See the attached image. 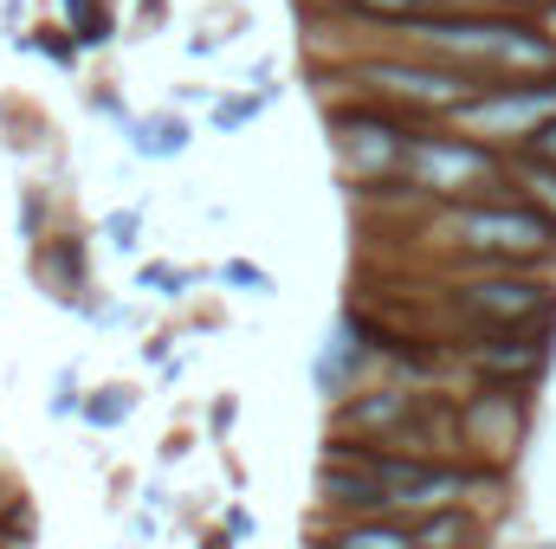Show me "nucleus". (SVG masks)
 I'll return each instance as SVG.
<instances>
[{
    "instance_id": "obj_20",
    "label": "nucleus",
    "mask_w": 556,
    "mask_h": 549,
    "mask_svg": "<svg viewBox=\"0 0 556 549\" xmlns=\"http://www.w3.org/2000/svg\"><path fill=\"white\" fill-rule=\"evenodd\" d=\"M52 420H72V413H85V388H78V369H59L52 375V401H46Z\"/></svg>"
},
{
    "instance_id": "obj_17",
    "label": "nucleus",
    "mask_w": 556,
    "mask_h": 549,
    "mask_svg": "<svg viewBox=\"0 0 556 549\" xmlns=\"http://www.w3.org/2000/svg\"><path fill=\"white\" fill-rule=\"evenodd\" d=\"M260 117H266V98H260V91L214 98V130H220V137H233V130H247V124H260Z\"/></svg>"
},
{
    "instance_id": "obj_9",
    "label": "nucleus",
    "mask_w": 556,
    "mask_h": 549,
    "mask_svg": "<svg viewBox=\"0 0 556 549\" xmlns=\"http://www.w3.org/2000/svg\"><path fill=\"white\" fill-rule=\"evenodd\" d=\"M369 362H376L369 323H363L356 310H343L337 330H324V349H317V362H311V382H317L324 401H350V382H356Z\"/></svg>"
},
{
    "instance_id": "obj_22",
    "label": "nucleus",
    "mask_w": 556,
    "mask_h": 549,
    "mask_svg": "<svg viewBox=\"0 0 556 549\" xmlns=\"http://www.w3.org/2000/svg\"><path fill=\"white\" fill-rule=\"evenodd\" d=\"M111 33H117V26H111V7H91V13H78V20H72V39H78L85 52L111 46Z\"/></svg>"
},
{
    "instance_id": "obj_26",
    "label": "nucleus",
    "mask_w": 556,
    "mask_h": 549,
    "mask_svg": "<svg viewBox=\"0 0 556 549\" xmlns=\"http://www.w3.org/2000/svg\"><path fill=\"white\" fill-rule=\"evenodd\" d=\"M233 420H240V401H233V395H220V401L207 408V426H214V433H233Z\"/></svg>"
},
{
    "instance_id": "obj_1",
    "label": "nucleus",
    "mask_w": 556,
    "mask_h": 549,
    "mask_svg": "<svg viewBox=\"0 0 556 549\" xmlns=\"http://www.w3.org/2000/svg\"><path fill=\"white\" fill-rule=\"evenodd\" d=\"M433 233L466 259V266H538V259H556V227L525 207L518 194H479V201H453Z\"/></svg>"
},
{
    "instance_id": "obj_5",
    "label": "nucleus",
    "mask_w": 556,
    "mask_h": 549,
    "mask_svg": "<svg viewBox=\"0 0 556 549\" xmlns=\"http://www.w3.org/2000/svg\"><path fill=\"white\" fill-rule=\"evenodd\" d=\"M350 78H363L382 104H395V111H433V117H453V111H466L479 91H492L485 78H472V72H459V65H440V59H363V65H350Z\"/></svg>"
},
{
    "instance_id": "obj_13",
    "label": "nucleus",
    "mask_w": 556,
    "mask_h": 549,
    "mask_svg": "<svg viewBox=\"0 0 556 549\" xmlns=\"http://www.w3.org/2000/svg\"><path fill=\"white\" fill-rule=\"evenodd\" d=\"M505 194H518L525 207H538L544 220L556 227V162H544V155H505Z\"/></svg>"
},
{
    "instance_id": "obj_23",
    "label": "nucleus",
    "mask_w": 556,
    "mask_h": 549,
    "mask_svg": "<svg viewBox=\"0 0 556 549\" xmlns=\"http://www.w3.org/2000/svg\"><path fill=\"white\" fill-rule=\"evenodd\" d=\"M0 537H7V544H33V505H26V498H7V505H0Z\"/></svg>"
},
{
    "instance_id": "obj_2",
    "label": "nucleus",
    "mask_w": 556,
    "mask_h": 549,
    "mask_svg": "<svg viewBox=\"0 0 556 549\" xmlns=\"http://www.w3.org/2000/svg\"><path fill=\"white\" fill-rule=\"evenodd\" d=\"M446 304L472 330H525V323H556V278L538 266H472L446 284Z\"/></svg>"
},
{
    "instance_id": "obj_6",
    "label": "nucleus",
    "mask_w": 556,
    "mask_h": 549,
    "mask_svg": "<svg viewBox=\"0 0 556 549\" xmlns=\"http://www.w3.org/2000/svg\"><path fill=\"white\" fill-rule=\"evenodd\" d=\"M551 117H556V72L551 78H518V85L479 91L466 111H453V130L492 142V149H525Z\"/></svg>"
},
{
    "instance_id": "obj_29",
    "label": "nucleus",
    "mask_w": 556,
    "mask_h": 549,
    "mask_svg": "<svg viewBox=\"0 0 556 549\" xmlns=\"http://www.w3.org/2000/svg\"><path fill=\"white\" fill-rule=\"evenodd\" d=\"M142 356H149L155 369H168V336H149V349H142Z\"/></svg>"
},
{
    "instance_id": "obj_3",
    "label": "nucleus",
    "mask_w": 556,
    "mask_h": 549,
    "mask_svg": "<svg viewBox=\"0 0 556 549\" xmlns=\"http://www.w3.org/2000/svg\"><path fill=\"white\" fill-rule=\"evenodd\" d=\"M402 188H415L427 201H479V194H505V155L479 137H440V130H415Z\"/></svg>"
},
{
    "instance_id": "obj_4",
    "label": "nucleus",
    "mask_w": 556,
    "mask_h": 549,
    "mask_svg": "<svg viewBox=\"0 0 556 549\" xmlns=\"http://www.w3.org/2000/svg\"><path fill=\"white\" fill-rule=\"evenodd\" d=\"M330 142H337V168L350 188H382V181H402L415 124L395 104H350L330 117Z\"/></svg>"
},
{
    "instance_id": "obj_10",
    "label": "nucleus",
    "mask_w": 556,
    "mask_h": 549,
    "mask_svg": "<svg viewBox=\"0 0 556 549\" xmlns=\"http://www.w3.org/2000/svg\"><path fill=\"white\" fill-rule=\"evenodd\" d=\"M39 278L52 284V304L91 310V304H85V291H91V259H85V240H78V233H52V240L39 246Z\"/></svg>"
},
{
    "instance_id": "obj_21",
    "label": "nucleus",
    "mask_w": 556,
    "mask_h": 549,
    "mask_svg": "<svg viewBox=\"0 0 556 549\" xmlns=\"http://www.w3.org/2000/svg\"><path fill=\"white\" fill-rule=\"evenodd\" d=\"M104 240H111V253H137L142 214H137V207H117V214H104Z\"/></svg>"
},
{
    "instance_id": "obj_30",
    "label": "nucleus",
    "mask_w": 556,
    "mask_h": 549,
    "mask_svg": "<svg viewBox=\"0 0 556 549\" xmlns=\"http://www.w3.org/2000/svg\"><path fill=\"white\" fill-rule=\"evenodd\" d=\"M181 452H188V439H181V433H168V439H162V465H175Z\"/></svg>"
},
{
    "instance_id": "obj_12",
    "label": "nucleus",
    "mask_w": 556,
    "mask_h": 549,
    "mask_svg": "<svg viewBox=\"0 0 556 549\" xmlns=\"http://www.w3.org/2000/svg\"><path fill=\"white\" fill-rule=\"evenodd\" d=\"M124 137H130V155H142V162H175V155H188L194 130L175 111H162V117H124Z\"/></svg>"
},
{
    "instance_id": "obj_11",
    "label": "nucleus",
    "mask_w": 556,
    "mask_h": 549,
    "mask_svg": "<svg viewBox=\"0 0 556 549\" xmlns=\"http://www.w3.org/2000/svg\"><path fill=\"white\" fill-rule=\"evenodd\" d=\"M408 413H415V395H408V388H363V395L343 401V433H356V439H363V433H382V439H389L395 426H408ZM382 439H376V446H382Z\"/></svg>"
},
{
    "instance_id": "obj_19",
    "label": "nucleus",
    "mask_w": 556,
    "mask_h": 549,
    "mask_svg": "<svg viewBox=\"0 0 556 549\" xmlns=\"http://www.w3.org/2000/svg\"><path fill=\"white\" fill-rule=\"evenodd\" d=\"M220 284H233V291H253V297H273V272L266 266H253V259H220Z\"/></svg>"
},
{
    "instance_id": "obj_32",
    "label": "nucleus",
    "mask_w": 556,
    "mask_h": 549,
    "mask_svg": "<svg viewBox=\"0 0 556 549\" xmlns=\"http://www.w3.org/2000/svg\"><path fill=\"white\" fill-rule=\"evenodd\" d=\"M137 20H149V26H155V20H162V0H137Z\"/></svg>"
},
{
    "instance_id": "obj_14",
    "label": "nucleus",
    "mask_w": 556,
    "mask_h": 549,
    "mask_svg": "<svg viewBox=\"0 0 556 549\" xmlns=\"http://www.w3.org/2000/svg\"><path fill=\"white\" fill-rule=\"evenodd\" d=\"M324 549H420V544H415V524H402L395 511H382V518H356V524H343Z\"/></svg>"
},
{
    "instance_id": "obj_7",
    "label": "nucleus",
    "mask_w": 556,
    "mask_h": 549,
    "mask_svg": "<svg viewBox=\"0 0 556 549\" xmlns=\"http://www.w3.org/2000/svg\"><path fill=\"white\" fill-rule=\"evenodd\" d=\"M556 356V323H525V330H472L466 343V369L485 388H538L551 375Z\"/></svg>"
},
{
    "instance_id": "obj_25",
    "label": "nucleus",
    "mask_w": 556,
    "mask_h": 549,
    "mask_svg": "<svg viewBox=\"0 0 556 549\" xmlns=\"http://www.w3.org/2000/svg\"><path fill=\"white\" fill-rule=\"evenodd\" d=\"M20 233H26L33 246H46V240H39V233H46V194H39V188L20 194Z\"/></svg>"
},
{
    "instance_id": "obj_8",
    "label": "nucleus",
    "mask_w": 556,
    "mask_h": 549,
    "mask_svg": "<svg viewBox=\"0 0 556 549\" xmlns=\"http://www.w3.org/2000/svg\"><path fill=\"white\" fill-rule=\"evenodd\" d=\"M531 433V401L518 388H479L459 401V446L485 452L492 465H511Z\"/></svg>"
},
{
    "instance_id": "obj_16",
    "label": "nucleus",
    "mask_w": 556,
    "mask_h": 549,
    "mask_svg": "<svg viewBox=\"0 0 556 549\" xmlns=\"http://www.w3.org/2000/svg\"><path fill=\"white\" fill-rule=\"evenodd\" d=\"M130 413H137V388H130V382H104L98 395H85V413H78V420L98 426V433H117Z\"/></svg>"
},
{
    "instance_id": "obj_34",
    "label": "nucleus",
    "mask_w": 556,
    "mask_h": 549,
    "mask_svg": "<svg viewBox=\"0 0 556 549\" xmlns=\"http://www.w3.org/2000/svg\"><path fill=\"white\" fill-rule=\"evenodd\" d=\"M59 7H65V13L78 20V13H91V7H104V0H59Z\"/></svg>"
},
{
    "instance_id": "obj_31",
    "label": "nucleus",
    "mask_w": 556,
    "mask_h": 549,
    "mask_svg": "<svg viewBox=\"0 0 556 549\" xmlns=\"http://www.w3.org/2000/svg\"><path fill=\"white\" fill-rule=\"evenodd\" d=\"M227 531H233V537H253V518H247V511L233 505V511H227Z\"/></svg>"
},
{
    "instance_id": "obj_15",
    "label": "nucleus",
    "mask_w": 556,
    "mask_h": 549,
    "mask_svg": "<svg viewBox=\"0 0 556 549\" xmlns=\"http://www.w3.org/2000/svg\"><path fill=\"white\" fill-rule=\"evenodd\" d=\"M479 537V518L466 505H446V511H420L415 518V544L420 549H472Z\"/></svg>"
},
{
    "instance_id": "obj_28",
    "label": "nucleus",
    "mask_w": 556,
    "mask_h": 549,
    "mask_svg": "<svg viewBox=\"0 0 556 549\" xmlns=\"http://www.w3.org/2000/svg\"><path fill=\"white\" fill-rule=\"evenodd\" d=\"M433 7H479V13H505V7H525V0H433Z\"/></svg>"
},
{
    "instance_id": "obj_27",
    "label": "nucleus",
    "mask_w": 556,
    "mask_h": 549,
    "mask_svg": "<svg viewBox=\"0 0 556 549\" xmlns=\"http://www.w3.org/2000/svg\"><path fill=\"white\" fill-rule=\"evenodd\" d=\"M525 155H544V162H556V117H551V124H544L531 142H525Z\"/></svg>"
},
{
    "instance_id": "obj_24",
    "label": "nucleus",
    "mask_w": 556,
    "mask_h": 549,
    "mask_svg": "<svg viewBox=\"0 0 556 549\" xmlns=\"http://www.w3.org/2000/svg\"><path fill=\"white\" fill-rule=\"evenodd\" d=\"M337 7H350V13H363V20H408V13H420L427 0H337Z\"/></svg>"
},
{
    "instance_id": "obj_18",
    "label": "nucleus",
    "mask_w": 556,
    "mask_h": 549,
    "mask_svg": "<svg viewBox=\"0 0 556 549\" xmlns=\"http://www.w3.org/2000/svg\"><path fill=\"white\" fill-rule=\"evenodd\" d=\"M137 284L142 291H155V297H175V304H181L188 284H201V272H194V266H162V259H155V266H142L137 272Z\"/></svg>"
},
{
    "instance_id": "obj_33",
    "label": "nucleus",
    "mask_w": 556,
    "mask_h": 549,
    "mask_svg": "<svg viewBox=\"0 0 556 549\" xmlns=\"http://www.w3.org/2000/svg\"><path fill=\"white\" fill-rule=\"evenodd\" d=\"M233 544H240L233 531H214V537H207V544H201V549H233Z\"/></svg>"
}]
</instances>
